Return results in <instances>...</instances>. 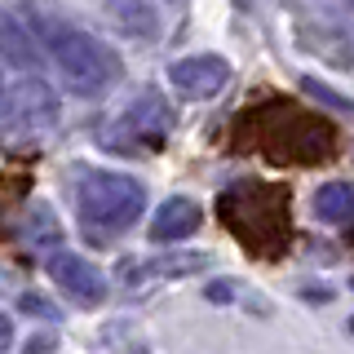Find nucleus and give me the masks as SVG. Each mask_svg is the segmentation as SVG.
Instances as JSON below:
<instances>
[{
  "label": "nucleus",
  "instance_id": "f257e3e1",
  "mask_svg": "<svg viewBox=\"0 0 354 354\" xmlns=\"http://www.w3.org/2000/svg\"><path fill=\"white\" fill-rule=\"evenodd\" d=\"M22 22H27L31 36L49 49V58L58 62L62 84L71 88V93L97 97V93H106L111 80L120 75L115 53H111L106 44H97L88 31L71 27L58 9H49L44 0H22Z\"/></svg>",
  "mask_w": 354,
  "mask_h": 354
},
{
  "label": "nucleus",
  "instance_id": "f03ea898",
  "mask_svg": "<svg viewBox=\"0 0 354 354\" xmlns=\"http://www.w3.org/2000/svg\"><path fill=\"white\" fill-rule=\"evenodd\" d=\"M75 208H80V221L93 235H115L147 213V186L129 173L97 169L84 173L80 191H75Z\"/></svg>",
  "mask_w": 354,
  "mask_h": 354
},
{
  "label": "nucleus",
  "instance_id": "7ed1b4c3",
  "mask_svg": "<svg viewBox=\"0 0 354 354\" xmlns=\"http://www.w3.org/2000/svg\"><path fill=\"white\" fill-rule=\"evenodd\" d=\"M169 84L182 97L204 102V97H217L230 84V62L217 58V53H195V58H182V62L169 66Z\"/></svg>",
  "mask_w": 354,
  "mask_h": 354
},
{
  "label": "nucleus",
  "instance_id": "20e7f679",
  "mask_svg": "<svg viewBox=\"0 0 354 354\" xmlns=\"http://www.w3.org/2000/svg\"><path fill=\"white\" fill-rule=\"evenodd\" d=\"M49 279L58 283L62 292H71L80 306H97L106 297V274L88 257H80V252H66V248L53 252L49 257Z\"/></svg>",
  "mask_w": 354,
  "mask_h": 354
},
{
  "label": "nucleus",
  "instance_id": "39448f33",
  "mask_svg": "<svg viewBox=\"0 0 354 354\" xmlns=\"http://www.w3.org/2000/svg\"><path fill=\"white\" fill-rule=\"evenodd\" d=\"M124 133H106V142L111 147H120V151H129V147H160V138L169 133V106L160 102L155 93H147L142 102H133L129 111H124Z\"/></svg>",
  "mask_w": 354,
  "mask_h": 354
},
{
  "label": "nucleus",
  "instance_id": "423d86ee",
  "mask_svg": "<svg viewBox=\"0 0 354 354\" xmlns=\"http://www.w3.org/2000/svg\"><path fill=\"white\" fill-rule=\"evenodd\" d=\"M53 111H58V102H53V88L40 80V71H31V80H18L5 88V115H14V124L27 133L49 129Z\"/></svg>",
  "mask_w": 354,
  "mask_h": 354
},
{
  "label": "nucleus",
  "instance_id": "0eeeda50",
  "mask_svg": "<svg viewBox=\"0 0 354 354\" xmlns=\"http://www.w3.org/2000/svg\"><path fill=\"white\" fill-rule=\"evenodd\" d=\"M204 226V208L186 195H169L160 208H155L151 221V239L155 243H177V239H191L195 230Z\"/></svg>",
  "mask_w": 354,
  "mask_h": 354
},
{
  "label": "nucleus",
  "instance_id": "6e6552de",
  "mask_svg": "<svg viewBox=\"0 0 354 354\" xmlns=\"http://www.w3.org/2000/svg\"><path fill=\"white\" fill-rule=\"evenodd\" d=\"M0 58L9 66H18V71H40L44 53H40V40L31 36V27L22 18H14L9 9H0Z\"/></svg>",
  "mask_w": 354,
  "mask_h": 354
},
{
  "label": "nucleus",
  "instance_id": "1a4fd4ad",
  "mask_svg": "<svg viewBox=\"0 0 354 354\" xmlns=\"http://www.w3.org/2000/svg\"><path fill=\"white\" fill-rule=\"evenodd\" d=\"M106 9L115 18V27L129 31V36H138V40L160 36V14L151 9V0H106Z\"/></svg>",
  "mask_w": 354,
  "mask_h": 354
},
{
  "label": "nucleus",
  "instance_id": "9d476101",
  "mask_svg": "<svg viewBox=\"0 0 354 354\" xmlns=\"http://www.w3.org/2000/svg\"><path fill=\"white\" fill-rule=\"evenodd\" d=\"M315 217L332 226H354V186L350 182H328L315 191Z\"/></svg>",
  "mask_w": 354,
  "mask_h": 354
},
{
  "label": "nucleus",
  "instance_id": "9b49d317",
  "mask_svg": "<svg viewBox=\"0 0 354 354\" xmlns=\"http://www.w3.org/2000/svg\"><path fill=\"white\" fill-rule=\"evenodd\" d=\"M22 239L36 243V248H58L62 243V221L53 217L49 204H31L22 213Z\"/></svg>",
  "mask_w": 354,
  "mask_h": 354
},
{
  "label": "nucleus",
  "instance_id": "f8f14e48",
  "mask_svg": "<svg viewBox=\"0 0 354 354\" xmlns=\"http://www.w3.org/2000/svg\"><path fill=\"white\" fill-rule=\"evenodd\" d=\"M204 261H208L204 252H173V257H160L155 266H147V270H151V274H169V279H177V274H195V270H204ZM147 270H142V266H124L120 274H124V279L133 283V279H142Z\"/></svg>",
  "mask_w": 354,
  "mask_h": 354
},
{
  "label": "nucleus",
  "instance_id": "ddd939ff",
  "mask_svg": "<svg viewBox=\"0 0 354 354\" xmlns=\"http://www.w3.org/2000/svg\"><path fill=\"white\" fill-rule=\"evenodd\" d=\"M306 93L310 97H319V102H328V106H337V111H350V115H354V102H350V97H341V93H332V88L324 84V80H315V75H306Z\"/></svg>",
  "mask_w": 354,
  "mask_h": 354
},
{
  "label": "nucleus",
  "instance_id": "4468645a",
  "mask_svg": "<svg viewBox=\"0 0 354 354\" xmlns=\"http://www.w3.org/2000/svg\"><path fill=\"white\" fill-rule=\"evenodd\" d=\"M204 292H208V301H217V306H226V301H235V292H239V288H235V283H230V279H213V283H208V288H204Z\"/></svg>",
  "mask_w": 354,
  "mask_h": 354
},
{
  "label": "nucleus",
  "instance_id": "2eb2a0df",
  "mask_svg": "<svg viewBox=\"0 0 354 354\" xmlns=\"http://www.w3.org/2000/svg\"><path fill=\"white\" fill-rule=\"evenodd\" d=\"M18 306L27 310V315H44V319H53V306H49V301H40L36 292H22V297H18Z\"/></svg>",
  "mask_w": 354,
  "mask_h": 354
},
{
  "label": "nucleus",
  "instance_id": "dca6fc26",
  "mask_svg": "<svg viewBox=\"0 0 354 354\" xmlns=\"http://www.w3.org/2000/svg\"><path fill=\"white\" fill-rule=\"evenodd\" d=\"M14 341V324H9V315H0V350Z\"/></svg>",
  "mask_w": 354,
  "mask_h": 354
},
{
  "label": "nucleus",
  "instance_id": "f3484780",
  "mask_svg": "<svg viewBox=\"0 0 354 354\" xmlns=\"http://www.w3.org/2000/svg\"><path fill=\"white\" fill-rule=\"evenodd\" d=\"M27 350H53V337H31Z\"/></svg>",
  "mask_w": 354,
  "mask_h": 354
},
{
  "label": "nucleus",
  "instance_id": "a211bd4d",
  "mask_svg": "<svg viewBox=\"0 0 354 354\" xmlns=\"http://www.w3.org/2000/svg\"><path fill=\"white\" fill-rule=\"evenodd\" d=\"M0 120H5V80H0Z\"/></svg>",
  "mask_w": 354,
  "mask_h": 354
},
{
  "label": "nucleus",
  "instance_id": "6ab92c4d",
  "mask_svg": "<svg viewBox=\"0 0 354 354\" xmlns=\"http://www.w3.org/2000/svg\"><path fill=\"white\" fill-rule=\"evenodd\" d=\"M350 332H354V319H350Z\"/></svg>",
  "mask_w": 354,
  "mask_h": 354
}]
</instances>
